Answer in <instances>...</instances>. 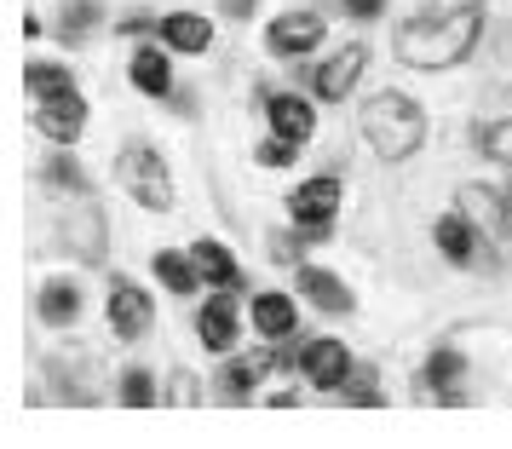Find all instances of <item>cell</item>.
<instances>
[{"label":"cell","instance_id":"obj_10","mask_svg":"<svg viewBox=\"0 0 512 449\" xmlns=\"http://www.w3.org/2000/svg\"><path fill=\"white\" fill-rule=\"evenodd\" d=\"M432 242H438V254H443L449 265H478V260L495 265V254H489L484 237H478V225H472V219H466L461 208L443 213L438 225H432Z\"/></svg>","mask_w":512,"mask_h":449},{"label":"cell","instance_id":"obj_24","mask_svg":"<svg viewBox=\"0 0 512 449\" xmlns=\"http://www.w3.org/2000/svg\"><path fill=\"white\" fill-rule=\"evenodd\" d=\"M35 306H41V323H47V329H70L75 317H81V288L75 283H47Z\"/></svg>","mask_w":512,"mask_h":449},{"label":"cell","instance_id":"obj_31","mask_svg":"<svg viewBox=\"0 0 512 449\" xmlns=\"http://www.w3.org/2000/svg\"><path fill=\"white\" fill-rule=\"evenodd\" d=\"M340 6H346L357 24H369V18H380V12H386V0H340Z\"/></svg>","mask_w":512,"mask_h":449},{"label":"cell","instance_id":"obj_28","mask_svg":"<svg viewBox=\"0 0 512 449\" xmlns=\"http://www.w3.org/2000/svg\"><path fill=\"white\" fill-rule=\"evenodd\" d=\"M121 403H127V409H150V403H156V375L133 363V369L121 375Z\"/></svg>","mask_w":512,"mask_h":449},{"label":"cell","instance_id":"obj_25","mask_svg":"<svg viewBox=\"0 0 512 449\" xmlns=\"http://www.w3.org/2000/svg\"><path fill=\"white\" fill-rule=\"evenodd\" d=\"M478 150H484L489 162H501V167H512V121H484L478 133Z\"/></svg>","mask_w":512,"mask_h":449},{"label":"cell","instance_id":"obj_6","mask_svg":"<svg viewBox=\"0 0 512 449\" xmlns=\"http://www.w3.org/2000/svg\"><path fill=\"white\" fill-rule=\"evenodd\" d=\"M104 323H110L116 340H139V334L156 323V306H150V294H144L139 283L116 277V283H110V300H104Z\"/></svg>","mask_w":512,"mask_h":449},{"label":"cell","instance_id":"obj_29","mask_svg":"<svg viewBox=\"0 0 512 449\" xmlns=\"http://www.w3.org/2000/svg\"><path fill=\"white\" fill-rule=\"evenodd\" d=\"M305 144H294V139H277V133H271V139L259 144L254 150V162L259 167H294V156H300Z\"/></svg>","mask_w":512,"mask_h":449},{"label":"cell","instance_id":"obj_5","mask_svg":"<svg viewBox=\"0 0 512 449\" xmlns=\"http://www.w3.org/2000/svg\"><path fill=\"white\" fill-rule=\"evenodd\" d=\"M461 213L478 225V237H489L501 254H512V196L495 185H466L461 190Z\"/></svg>","mask_w":512,"mask_h":449},{"label":"cell","instance_id":"obj_22","mask_svg":"<svg viewBox=\"0 0 512 449\" xmlns=\"http://www.w3.org/2000/svg\"><path fill=\"white\" fill-rule=\"evenodd\" d=\"M277 357H265V352H254V357H231L225 363V380H219V392L231 403H242V398H254V386L265 380V369H271Z\"/></svg>","mask_w":512,"mask_h":449},{"label":"cell","instance_id":"obj_7","mask_svg":"<svg viewBox=\"0 0 512 449\" xmlns=\"http://www.w3.org/2000/svg\"><path fill=\"white\" fill-rule=\"evenodd\" d=\"M317 47H323V18L305 12V6L271 18V29H265V52L271 58H305V52H317Z\"/></svg>","mask_w":512,"mask_h":449},{"label":"cell","instance_id":"obj_20","mask_svg":"<svg viewBox=\"0 0 512 449\" xmlns=\"http://www.w3.org/2000/svg\"><path fill=\"white\" fill-rule=\"evenodd\" d=\"M127 75H133V87H139L144 98H167V93H173V58L156 52V47H133Z\"/></svg>","mask_w":512,"mask_h":449},{"label":"cell","instance_id":"obj_16","mask_svg":"<svg viewBox=\"0 0 512 449\" xmlns=\"http://www.w3.org/2000/svg\"><path fill=\"white\" fill-rule=\"evenodd\" d=\"M156 35H162L167 52H190V58H202L213 47V24L202 12H167L162 24H156Z\"/></svg>","mask_w":512,"mask_h":449},{"label":"cell","instance_id":"obj_33","mask_svg":"<svg viewBox=\"0 0 512 449\" xmlns=\"http://www.w3.org/2000/svg\"><path fill=\"white\" fill-rule=\"evenodd\" d=\"M254 6H259V0H219V12H225V18H254Z\"/></svg>","mask_w":512,"mask_h":449},{"label":"cell","instance_id":"obj_34","mask_svg":"<svg viewBox=\"0 0 512 449\" xmlns=\"http://www.w3.org/2000/svg\"><path fill=\"white\" fill-rule=\"evenodd\" d=\"M507 173H512V167H507ZM507 196H512V185H507Z\"/></svg>","mask_w":512,"mask_h":449},{"label":"cell","instance_id":"obj_21","mask_svg":"<svg viewBox=\"0 0 512 449\" xmlns=\"http://www.w3.org/2000/svg\"><path fill=\"white\" fill-rule=\"evenodd\" d=\"M24 93L35 98V104H47V98H70V93H81V87H75V75L64 70V64L29 58V64H24Z\"/></svg>","mask_w":512,"mask_h":449},{"label":"cell","instance_id":"obj_18","mask_svg":"<svg viewBox=\"0 0 512 449\" xmlns=\"http://www.w3.org/2000/svg\"><path fill=\"white\" fill-rule=\"evenodd\" d=\"M190 260H196V271H202V283H213V288H242V265H236V254L225 248V242L196 237Z\"/></svg>","mask_w":512,"mask_h":449},{"label":"cell","instance_id":"obj_17","mask_svg":"<svg viewBox=\"0 0 512 449\" xmlns=\"http://www.w3.org/2000/svg\"><path fill=\"white\" fill-rule=\"evenodd\" d=\"M104 213L98 208H81V213H64V248L75 260H104Z\"/></svg>","mask_w":512,"mask_h":449},{"label":"cell","instance_id":"obj_23","mask_svg":"<svg viewBox=\"0 0 512 449\" xmlns=\"http://www.w3.org/2000/svg\"><path fill=\"white\" fill-rule=\"evenodd\" d=\"M150 265H156V283H162L167 294H196V283H202L196 260H190V254H173V248H156Z\"/></svg>","mask_w":512,"mask_h":449},{"label":"cell","instance_id":"obj_27","mask_svg":"<svg viewBox=\"0 0 512 449\" xmlns=\"http://www.w3.org/2000/svg\"><path fill=\"white\" fill-rule=\"evenodd\" d=\"M47 185H58L64 196H87V190H93L75 156H52V162H47Z\"/></svg>","mask_w":512,"mask_h":449},{"label":"cell","instance_id":"obj_30","mask_svg":"<svg viewBox=\"0 0 512 449\" xmlns=\"http://www.w3.org/2000/svg\"><path fill=\"white\" fill-rule=\"evenodd\" d=\"M374 369H351V380L340 386V403H386V392L374 386Z\"/></svg>","mask_w":512,"mask_h":449},{"label":"cell","instance_id":"obj_14","mask_svg":"<svg viewBox=\"0 0 512 449\" xmlns=\"http://www.w3.org/2000/svg\"><path fill=\"white\" fill-rule=\"evenodd\" d=\"M265 116H271V133H277V139L311 144V133H317V110H311V98L271 93V98H265Z\"/></svg>","mask_w":512,"mask_h":449},{"label":"cell","instance_id":"obj_3","mask_svg":"<svg viewBox=\"0 0 512 449\" xmlns=\"http://www.w3.org/2000/svg\"><path fill=\"white\" fill-rule=\"evenodd\" d=\"M116 179H121V190L139 202V208H150V213H167L173 208V173H167V162L150 150V144H127L116 156Z\"/></svg>","mask_w":512,"mask_h":449},{"label":"cell","instance_id":"obj_8","mask_svg":"<svg viewBox=\"0 0 512 449\" xmlns=\"http://www.w3.org/2000/svg\"><path fill=\"white\" fill-rule=\"evenodd\" d=\"M363 70H369V47H363V41H351V47H340L334 58H323V64H317L311 87H317V98L340 104V98H351V87L363 81Z\"/></svg>","mask_w":512,"mask_h":449},{"label":"cell","instance_id":"obj_19","mask_svg":"<svg viewBox=\"0 0 512 449\" xmlns=\"http://www.w3.org/2000/svg\"><path fill=\"white\" fill-rule=\"evenodd\" d=\"M254 329L265 340H288V334L300 329V306H294V294H254Z\"/></svg>","mask_w":512,"mask_h":449},{"label":"cell","instance_id":"obj_11","mask_svg":"<svg viewBox=\"0 0 512 449\" xmlns=\"http://www.w3.org/2000/svg\"><path fill=\"white\" fill-rule=\"evenodd\" d=\"M196 334L208 352H236V334H242V311H236V288H219L213 300H202L196 311Z\"/></svg>","mask_w":512,"mask_h":449},{"label":"cell","instance_id":"obj_4","mask_svg":"<svg viewBox=\"0 0 512 449\" xmlns=\"http://www.w3.org/2000/svg\"><path fill=\"white\" fill-rule=\"evenodd\" d=\"M340 202H346L340 179H334V173H317V179H305V185L288 196V213H294V225H300V231L323 237L328 225L340 219Z\"/></svg>","mask_w":512,"mask_h":449},{"label":"cell","instance_id":"obj_26","mask_svg":"<svg viewBox=\"0 0 512 449\" xmlns=\"http://www.w3.org/2000/svg\"><path fill=\"white\" fill-rule=\"evenodd\" d=\"M98 18H104V12H98V0H70V6H64V18H58V35L75 47V41H81Z\"/></svg>","mask_w":512,"mask_h":449},{"label":"cell","instance_id":"obj_1","mask_svg":"<svg viewBox=\"0 0 512 449\" xmlns=\"http://www.w3.org/2000/svg\"><path fill=\"white\" fill-rule=\"evenodd\" d=\"M478 35H484V6L478 0H455L443 12L403 18L392 35V52L409 70H449V64H461L466 52L478 47Z\"/></svg>","mask_w":512,"mask_h":449},{"label":"cell","instance_id":"obj_9","mask_svg":"<svg viewBox=\"0 0 512 449\" xmlns=\"http://www.w3.org/2000/svg\"><path fill=\"white\" fill-rule=\"evenodd\" d=\"M351 352L340 346V340H305V352H300V375L317 386V392H334L340 398V386L351 380Z\"/></svg>","mask_w":512,"mask_h":449},{"label":"cell","instance_id":"obj_13","mask_svg":"<svg viewBox=\"0 0 512 449\" xmlns=\"http://www.w3.org/2000/svg\"><path fill=\"white\" fill-rule=\"evenodd\" d=\"M35 127H41L52 144L70 150V144L81 139V127H87V98L70 93V98H47V104H35Z\"/></svg>","mask_w":512,"mask_h":449},{"label":"cell","instance_id":"obj_32","mask_svg":"<svg viewBox=\"0 0 512 449\" xmlns=\"http://www.w3.org/2000/svg\"><path fill=\"white\" fill-rule=\"evenodd\" d=\"M300 242H311V237H294V242H288V237L277 231V237H271V260H282V265H288V260H300Z\"/></svg>","mask_w":512,"mask_h":449},{"label":"cell","instance_id":"obj_2","mask_svg":"<svg viewBox=\"0 0 512 449\" xmlns=\"http://www.w3.org/2000/svg\"><path fill=\"white\" fill-rule=\"evenodd\" d=\"M357 127H363V139H369V150L380 162H409L420 144H426V133H432L426 110H420L409 93H397V87L374 93L369 104H363Z\"/></svg>","mask_w":512,"mask_h":449},{"label":"cell","instance_id":"obj_12","mask_svg":"<svg viewBox=\"0 0 512 449\" xmlns=\"http://www.w3.org/2000/svg\"><path fill=\"white\" fill-rule=\"evenodd\" d=\"M420 398H432V403H466V386H461V375H466V357L455 352V346H438V352L426 357V369H420Z\"/></svg>","mask_w":512,"mask_h":449},{"label":"cell","instance_id":"obj_15","mask_svg":"<svg viewBox=\"0 0 512 449\" xmlns=\"http://www.w3.org/2000/svg\"><path fill=\"white\" fill-rule=\"evenodd\" d=\"M294 283H300V294L317 311H328V317H346V311L357 306V294H351L334 271H323V265H300V277H294Z\"/></svg>","mask_w":512,"mask_h":449}]
</instances>
